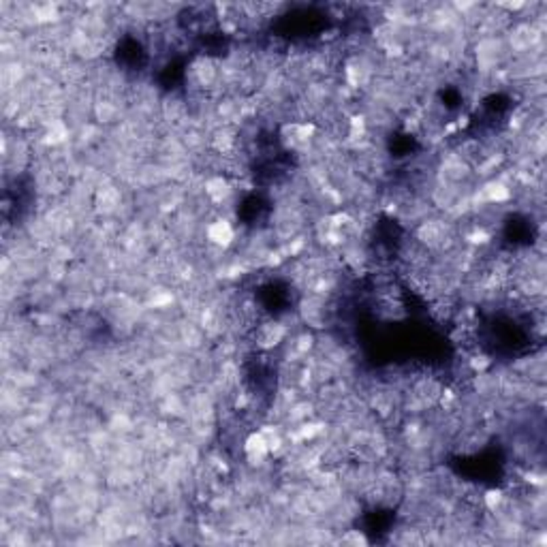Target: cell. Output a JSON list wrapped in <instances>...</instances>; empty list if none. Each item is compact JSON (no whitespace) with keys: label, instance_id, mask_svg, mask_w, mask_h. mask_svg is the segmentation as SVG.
Returning <instances> with one entry per match:
<instances>
[{"label":"cell","instance_id":"obj_1","mask_svg":"<svg viewBox=\"0 0 547 547\" xmlns=\"http://www.w3.org/2000/svg\"><path fill=\"white\" fill-rule=\"evenodd\" d=\"M204 238H206V244H210L214 248L231 250L235 244H238V229H235L233 223L227 221V218H214V221L206 223Z\"/></svg>","mask_w":547,"mask_h":547},{"label":"cell","instance_id":"obj_2","mask_svg":"<svg viewBox=\"0 0 547 547\" xmlns=\"http://www.w3.org/2000/svg\"><path fill=\"white\" fill-rule=\"evenodd\" d=\"M338 543H344V545H368V539L361 531H344V535L338 539Z\"/></svg>","mask_w":547,"mask_h":547}]
</instances>
